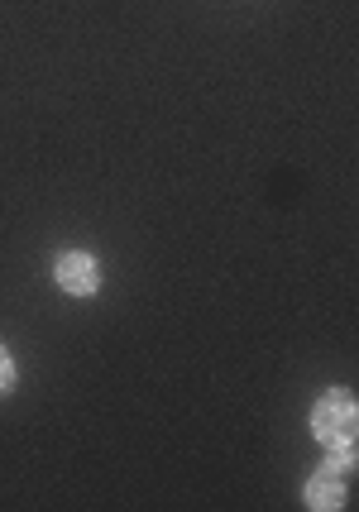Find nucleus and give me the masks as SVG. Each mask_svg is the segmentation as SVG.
Masks as SVG:
<instances>
[{
  "mask_svg": "<svg viewBox=\"0 0 359 512\" xmlns=\"http://www.w3.org/2000/svg\"><path fill=\"white\" fill-rule=\"evenodd\" d=\"M312 512H336L345 508V469L340 465H326L316 469L312 479H307V498H302Z\"/></svg>",
  "mask_w": 359,
  "mask_h": 512,
  "instance_id": "obj_3",
  "label": "nucleus"
},
{
  "mask_svg": "<svg viewBox=\"0 0 359 512\" xmlns=\"http://www.w3.org/2000/svg\"><path fill=\"white\" fill-rule=\"evenodd\" d=\"M312 431L316 441H326V446H355V431H359V407L355 398L345 393V388H331L326 398L312 407Z\"/></svg>",
  "mask_w": 359,
  "mask_h": 512,
  "instance_id": "obj_1",
  "label": "nucleus"
},
{
  "mask_svg": "<svg viewBox=\"0 0 359 512\" xmlns=\"http://www.w3.org/2000/svg\"><path fill=\"white\" fill-rule=\"evenodd\" d=\"M10 388H15V359L0 345V393H10Z\"/></svg>",
  "mask_w": 359,
  "mask_h": 512,
  "instance_id": "obj_4",
  "label": "nucleus"
},
{
  "mask_svg": "<svg viewBox=\"0 0 359 512\" xmlns=\"http://www.w3.org/2000/svg\"><path fill=\"white\" fill-rule=\"evenodd\" d=\"M53 278H58V288L72 292V297H91V292L101 288V264L82 254V249H68L58 264H53Z\"/></svg>",
  "mask_w": 359,
  "mask_h": 512,
  "instance_id": "obj_2",
  "label": "nucleus"
}]
</instances>
